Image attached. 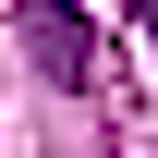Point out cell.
I'll return each mask as SVG.
<instances>
[{
    "label": "cell",
    "instance_id": "6da1fadb",
    "mask_svg": "<svg viewBox=\"0 0 158 158\" xmlns=\"http://www.w3.org/2000/svg\"><path fill=\"white\" fill-rule=\"evenodd\" d=\"M24 49H37V73L61 85V98H85V85H98V37H85L73 0H24Z\"/></svg>",
    "mask_w": 158,
    "mask_h": 158
},
{
    "label": "cell",
    "instance_id": "7a4b0ae2",
    "mask_svg": "<svg viewBox=\"0 0 158 158\" xmlns=\"http://www.w3.org/2000/svg\"><path fill=\"white\" fill-rule=\"evenodd\" d=\"M134 37H146V49H158V0H134Z\"/></svg>",
    "mask_w": 158,
    "mask_h": 158
}]
</instances>
